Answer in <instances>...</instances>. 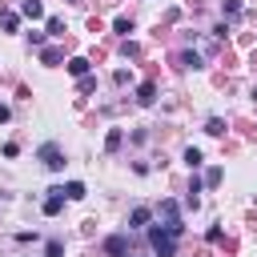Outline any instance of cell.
<instances>
[{
    "label": "cell",
    "instance_id": "obj_1",
    "mask_svg": "<svg viewBox=\"0 0 257 257\" xmlns=\"http://www.w3.org/2000/svg\"><path fill=\"white\" fill-rule=\"evenodd\" d=\"M149 245L157 257H177V237L169 233V225H153L149 229Z\"/></svg>",
    "mask_w": 257,
    "mask_h": 257
},
{
    "label": "cell",
    "instance_id": "obj_17",
    "mask_svg": "<svg viewBox=\"0 0 257 257\" xmlns=\"http://www.w3.org/2000/svg\"><path fill=\"white\" fill-rule=\"evenodd\" d=\"M112 28H116L120 36H128V32H133V20H124V16H116V20H112Z\"/></svg>",
    "mask_w": 257,
    "mask_h": 257
},
{
    "label": "cell",
    "instance_id": "obj_9",
    "mask_svg": "<svg viewBox=\"0 0 257 257\" xmlns=\"http://www.w3.org/2000/svg\"><path fill=\"white\" fill-rule=\"evenodd\" d=\"M40 60H44V64H48V68H52V64H60V60H64V52H60V48H52V44H48V48H40Z\"/></svg>",
    "mask_w": 257,
    "mask_h": 257
},
{
    "label": "cell",
    "instance_id": "obj_21",
    "mask_svg": "<svg viewBox=\"0 0 257 257\" xmlns=\"http://www.w3.org/2000/svg\"><path fill=\"white\" fill-rule=\"evenodd\" d=\"M241 12V0H225V16H237Z\"/></svg>",
    "mask_w": 257,
    "mask_h": 257
},
{
    "label": "cell",
    "instance_id": "obj_18",
    "mask_svg": "<svg viewBox=\"0 0 257 257\" xmlns=\"http://www.w3.org/2000/svg\"><path fill=\"white\" fill-rule=\"evenodd\" d=\"M44 257H64V245H60V241H48V245H44Z\"/></svg>",
    "mask_w": 257,
    "mask_h": 257
},
{
    "label": "cell",
    "instance_id": "obj_5",
    "mask_svg": "<svg viewBox=\"0 0 257 257\" xmlns=\"http://www.w3.org/2000/svg\"><path fill=\"white\" fill-rule=\"evenodd\" d=\"M149 217H153V213H149L145 205H141V209H133V213H128V229H145V225H149Z\"/></svg>",
    "mask_w": 257,
    "mask_h": 257
},
{
    "label": "cell",
    "instance_id": "obj_4",
    "mask_svg": "<svg viewBox=\"0 0 257 257\" xmlns=\"http://www.w3.org/2000/svg\"><path fill=\"white\" fill-rule=\"evenodd\" d=\"M64 209V189H48V201H44V213L48 217H56Z\"/></svg>",
    "mask_w": 257,
    "mask_h": 257
},
{
    "label": "cell",
    "instance_id": "obj_6",
    "mask_svg": "<svg viewBox=\"0 0 257 257\" xmlns=\"http://www.w3.org/2000/svg\"><path fill=\"white\" fill-rule=\"evenodd\" d=\"M137 100H141V104H153V100H157V84H153V80H145V84L137 88Z\"/></svg>",
    "mask_w": 257,
    "mask_h": 257
},
{
    "label": "cell",
    "instance_id": "obj_11",
    "mask_svg": "<svg viewBox=\"0 0 257 257\" xmlns=\"http://www.w3.org/2000/svg\"><path fill=\"white\" fill-rule=\"evenodd\" d=\"M44 32H48V36H64V20H60V16H48V20H44Z\"/></svg>",
    "mask_w": 257,
    "mask_h": 257
},
{
    "label": "cell",
    "instance_id": "obj_12",
    "mask_svg": "<svg viewBox=\"0 0 257 257\" xmlns=\"http://www.w3.org/2000/svg\"><path fill=\"white\" fill-rule=\"evenodd\" d=\"M68 72H72V76H88V60H84V56H72V60H68Z\"/></svg>",
    "mask_w": 257,
    "mask_h": 257
},
{
    "label": "cell",
    "instance_id": "obj_16",
    "mask_svg": "<svg viewBox=\"0 0 257 257\" xmlns=\"http://www.w3.org/2000/svg\"><path fill=\"white\" fill-rule=\"evenodd\" d=\"M185 165H189V169H197V165H201V149H193V145H189V149H185Z\"/></svg>",
    "mask_w": 257,
    "mask_h": 257
},
{
    "label": "cell",
    "instance_id": "obj_2",
    "mask_svg": "<svg viewBox=\"0 0 257 257\" xmlns=\"http://www.w3.org/2000/svg\"><path fill=\"white\" fill-rule=\"evenodd\" d=\"M40 161H44V169L60 173V169H64V149H60V145H52V141H48V145H40Z\"/></svg>",
    "mask_w": 257,
    "mask_h": 257
},
{
    "label": "cell",
    "instance_id": "obj_3",
    "mask_svg": "<svg viewBox=\"0 0 257 257\" xmlns=\"http://www.w3.org/2000/svg\"><path fill=\"white\" fill-rule=\"evenodd\" d=\"M104 253H108V257H133V249H128V237H124V233H112V237L104 241Z\"/></svg>",
    "mask_w": 257,
    "mask_h": 257
},
{
    "label": "cell",
    "instance_id": "obj_14",
    "mask_svg": "<svg viewBox=\"0 0 257 257\" xmlns=\"http://www.w3.org/2000/svg\"><path fill=\"white\" fill-rule=\"evenodd\" d=\"M205 133H209V137H221V133H225V120H221V116H209V120H205Z\"/></svg>",
    "mask_w": 257,
    "mask_h": 257
},
{
    "label": "cell",
    "instance_id": "obj_8",
    "mask_svg": "<svg viewBox=\"0 0 257 257\" xmlns=\"http://www.w3.org/2000/svg\"><path fill=\"white\" fill-rule=\"evenodd\" d=\"M20 12H24L28 20H40V16H44V4H40V0H24V4H20Z\"/></svg>",
    "mask_w": 257,
    "mask_h": 257
},
{
    "label": "cell",
    "instance_id": "obj_15",
    "mask_svg": "<svg viewBox=\"0 0 257 257\" xmlns=\"http://www.w3.org/2000/svg\"><path fill=\"white\" fill-rule=\"evenodd\" d=\"M177 60H181V68H201V56L197 52H181Z\"/></svg>",
    "mask_w": 257,
    "mask_h": 257
},
{
    "label": "cell",
    "instance_id": "obj_19",
    "mask_svg": "<svg viewBox=\"0 0 257 257\" xmlns=\"http://www.w3.org/2000/svg\"><path fill=\"white\" fill-rule=\"evenodd\" d=\"M205 185L217 189V185H221V169H209V173H205Z\"/></svg>",
    "mask_w": 257,
    "mask_h": 257
},
{
    "label": "cell",
    "instance_id": "obj_7",
    "mask_svg": "<svg viewBox=\"0 0 257 257\" xmlns=\"http://www.w3.org/2000/svg\"><path fill=\"white\" fill-rule=\"evenodd\" d=\"M64 197H68V201H84V197H88V189H84L80 181H68V185H64Z\"/></svg>",
    "mask_w": 257,
    "mask_h": 257
},
{
    "label": "cell",
    "instance_id": "obj_22",
    "mask_svg": "<svg viewBox=\"0 0 257 257\" xmlns=\"http://www.w3.org/2000/svg\"><path fill=\"white\" fill-rule=\"evenodd\" d=\"M8 116H12V112H8V108H4V104H0V124H4V120H8Z\"/></svg>",
    "mask_w": 257,
    "mask_h": 257
},
{
    "label": "cell",
    "instance_id": "obj_13",
    "mask_svg": "<svg viewBox=\"0 0 257 257\" xmlns=\"http://www.w3.org/2000/svg\"><path fill=\"white\" fill-rule=\"evenodd\" d=\"M120 141H124V133H120V128H108V137H104V149H108V153H116V149H120Z\"/></svg>",
    "mask_w": 257,
    "mask_h": 257
},
{
    "label": "cell",
    "instance_id": "obj_10",
    "mask_svg": "<svg viewBox=\"0 0 257 257\" xmlns=\"http://www.w3.org/2000/svg\"><path fill=\"white\" fill-rule=\"evenodd\" d=\"M0 28H4V32H16V28H20V16H16V12H0Z\"/></svg>",
    "mask_w": 257,
    "mask_h": 257
},
{
    "label": "cell",
    "instance_id": "obj_20",
    "mask_svg": "<svg viewBox=\"0 0 257 257\" xmlns=\"http://www.w3.org/2000/svg\"><path fill=\"white\" fill-rule=\"evenodd\" d=\"M28 44L32 48H44V32H28Z\"/></svg>",
    "mask_w": 257,
    "mask_h": 257
}]
</instances>
